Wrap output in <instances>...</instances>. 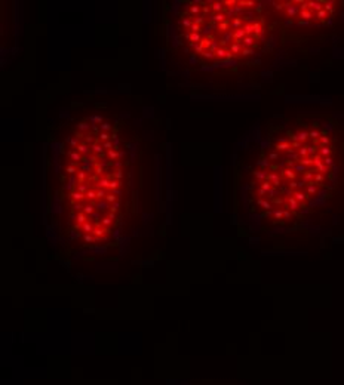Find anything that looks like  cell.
<instances>
[{"label":"cell","mask_w":344,"mask_h":385,"mask_svg":"<svg viewBox=\"0 0 344 385\" xmlns=\"http://www.w3.org/2000/svg\"><path fill=\"white\" fill-rule=\"evenodd\" d=\"M193 22L202 27V24L205 22V18H203V16H196V18H193Z\"/></svg>","instance_id":"cell-31"},{"label":"cell","mask_w":344,"mask_h":385,"mask_svg":"<svg viewBox=\"0 0 344 385\" xmlns=\"http://www.w3.org/2000/svg\"><path fill=\"white\" fill-rule=\"evenodd\" d=\"M91 120L95 122V123H98V125H102V123H104V122H102V117H100V116H92V117H91Z\"/></svg>","instance_id":"cell-33"},{"label":"cell","mask_w":344,"mask_h":385,"mask_svg":"<svg viewBox=\"0 0 344 385\" xmlns=\"http://www.w3.org/2000/svg\"><path fill=\"white\" fill-rule=\"evenodd\" d=\"M77 172H79V169H77V163H74V162H71L67 168H65V173H67V175H74V173H77Z\"/></svg>","instance_id":"cell-7"},{"label":"cell","mask_w":344,"mask_h":385,"mask_svg":"<svg viewBox=\"0 0 344 385\" xmlns=\"http://www.w3.org/2000/svg\"><path fill=\"white\" fill-rule=\"evenodd\" d=\"M77 191H80V193H83V194H86L89 191V187L88 185H85V184H80L79 187H77Z\"/></svg>","instance_id":"cell-26"},{"label":"cell","mask_w":344,"mask_h":385,"mask_svg":"<svg viewBox=\"0 0 344 385\" xmlns=\"http://www.w3.org/2000/svg\"><path fill=\"white\" fill-rule=\"evenodd\" d=\"M74 135H76V136H77V138H82V133H80V132H76V133H74Z\"/></svg>","instance_id":"cell-38"},{"label":"cell","mask_w":344,"mask_h":385,"mask_svg":"<svg viewBox=\"0 0 344 385\" xmlns=\"http://www.w3.org/2000/svg\"><path fill=\"white\" fill-rule=\"evenodd\" d=\"M113 176H114L116 179L119 181V179H122V176H123V173H122V170H120V169H117V170H114V173H113Z\"/></svg>","instance_id":"cell-34"},{"label":"cell","mask_w":344,"mask_h":385,"mask_svg":"<svg viewBox=\"0 0 344 385\" xmlns=\"http://www.w3.org/2000/svg\"><path fill=\"white\" fill-rule=\"evenodd\" d=\"M77 128L80 129V130H89V128H91V126H89L86 122H80L79 125H77Z\"/></svg>","instance_id":"cell-29"},{"label":"cell","mask_w":344,"mask_h":385,"mask_svg":"<svg viewBox=\"0 0 344 385\" xmlns=\"http://www.w3.org/2000/svg\"><path fill=\"white\" fill-rule=\"evenodd\" d=\"M229 18L227 15L224 14V12H221V14H214L212 16H211V20L214 21V22H217V24H220V22H223V21H226Z\"/></svg>","instance_id":"cell-6"},{"label":"cell","mask_w":344,"mask_h":385,"mask_svg":"<svg viewBox=\"0 0 344 385\" xmlns=\"http://www.w3.org/2000/svg\"><path fill=\"white\" fill-rule=\"evenodd\" d=\"M100 129H101V132H108L111 129V125L108 122H104L102 125H100Z\"/></svg>","instance_id":"cell-23"},{"label":"cell","mask_w":344,"mask_h":385,"mask_svg":"<svg viewBox=\"0 0 344 385\" xmlns=\"http://www.w3.org/2000/svg\"><path fill=\"white\" fill-rule=\"evenodd\" d=\"M86 199H88V200H91V202L96 200V191H94V190H89L88 193H86Z\"/></svg>","instance_id":"cell-19"},{"label":"cell","mask_w":344,"mask_h":385,"mask_svg":"<svg viewBox=\"0 0 344 385\" xmlns=\"http://www.w3.org/2000/svg\"><path fill=\"white\" fill-rule=\"evenodd\" d=\"M70 145L73 148H77L79 147V138H70Z\"/></svg>","instance_id":"cell-32"},{"label":"cell","mask_w":344,"mask_h":385,"mask_svg":"<svg viewBox=\"0 0 344 385\" xmlns=\"http://www.w3.org/2000/svg\"><path fill=\"white\" fill-rule=\"evenodd\" d=\"M68 155H70V159H71V160H73V162H74V163L82 162V159H83V155H82L80 153H77L76 150H74V151H71V153H70V154H68Z\"/></svg>","instance_id":"cell-10"},{"label":"cell","mask_w":344,"mask_h":385,"mask_svg":"<svg viewBox=\"0 0 344 385\" xmlns=\"http://www.w3.org/2000/svg\"><path fill=\"white\" fill-rule=\"evenodd\" d=\"M202 56H203V58H206V59H214V58H215V55L211 54L209 50H203Z\"/></svg>","instance_id":"cell-27"},{"label":"cell","mask_w":344,"mask_h":385,"mask_svg":"<svg viewBox=\"0 0 344 385\" xmlns=\"http://www.w3.org/2000/svg\"><path fill=\"white\" fill-rule=\"evenodd\" d=\"M202 12H203V14H209V12H211V7H209V6H203V7H202Z\"/></svg>","instance_id":"cell-35"},{"label":"cell","mask_w":344,"mask_h":385,"mask_svg":"<svg viewBox=\"0 0 344 385\" xmlns=\"http://www.w3.org/2000/svg\"><path fill=\"white\" fill-rule=\"evenodd\" d=\"M211 9L215 12V14H221L226 11V6H224L223 2H212L211 3Z\"/></svg>","instance_id":"cell-3"},{"label":"cell","mask_w":344,"mask_h":385,"mask_svg":"<svg viewBox=\"0 0 344 385\" xmlns=\"http://www.w3.org/2000/svg\"><path fill=\"white\" fill-rule=\"evenodd\" d=\"M98 141H100V139H98ZM98 141H96V142H95V144H94V145L91 147V150L94 151L95 154H101V153H102V150H104V147H102V144H101V145H100V144H98Z\"/></svg>","instance_id":"cell-14"},{"label":"cell","mask_w":344,"mask_h":385,"mask_svg":"<svg viewBox=\"0 0 344 385\" xmlns=\"http://www.w3.org/2000/svg\"><path fill=\"white\" fill-rule=\"evenodd\" d=\"M86 172H83V170H79L77 172V184L80 185V184H85V181H86Z\"/></svg>","instance_id":"cell-13"},{"label":"cell","mask_w":344,"mask_h":385,"mask_svg":"<svg viewBox=\"0 0 344 385\" xmlns=\"http://www.w3.org/2000/svg\"><path fill=\"white\" fill-rule=\"evenodd\" d=\"M76 151H77V153H80L82 155H85V154H88L89 151H91V148H89L86 144H79V147L76 148Z\"/></svg>","instance_id":"cell-11"},{"label":"cell","mask_w":344,"mask_h":385,"mask_svg":"<svg viewBox=\"0 0 344 385\" xmlns=\"http://www.w3.org/2000/svg\"><path fill=\"white\" fill-rule=\"evenodd\" d=\"M98 139L102 142H107L110 141V135H108L107 132H100V135H98Z\"/></svg>","instance_id":"cell-20"},{"label":"cell","mask_w":344,"mask_h":385,"mask_svg":"<svg viewBox=\"0 0 344 385\" xmlns=\"http://www.w3.org/2000/svg\"><path fill=\"white\" fill-rule=\"evenodd\" d=\"M233 18H235V16H233ZM233 18H227L226 21L217 24V30H218L220 33H226L227 30H230V28H231V20H233Z\"/></svg>","instance_id":"cell-1"},{"label":"cell","mask_w":344,"mask_h":385,"mask_svg":"<svg viewBox=\"0 0 344 385\" xmlns=\"http://www.w3.org/2000/svg\"><path fill=\"white\" fill-rule=\"evenodd\" d=\"M107 157L108 159H111V160H117L119 157H120V151H116L114 148L107 151Z\"/></svg>","instance_id":"cell-12"},{"label":"cell","mask_w":344,"mask_h":385,"mask_svg":"<svg viewBox=\"0 0 344 385\" xmlns=\"http://www.w3.org/2000/svg\"><path fill=\"white\" fill-rule=\"evenodd\" d=\"M102 172H104V168L101 166V163H95V169H94L95 175H101Z\"/></svg>","instance_id":"cell-21"},{"label":"cell","mask_w":344,"mask_h":385,"mask_svg":"<svg viewBox=\"0 0 344 385\" xmlns=\"http://www.w3.org/2000/svg\"><path fill=\"white\" fill-rule=\"evenodd\" d=\"M82 169H83V172H86V170H91V166H89L88 163H85V164H83V168H82Z\"/></svg>","instance_id":"cell-36"},{"label":"cell","mask_w":344,"mask_h":385,"mask_svg":"<svg viewBox=\"0 0 344 385\" xmlns=\"http://www.w3.org/2000/svg\"><path fill=\"white\" fill-rule=\"evenodd\" d=\"M227 54H229V50H227V49L218 47V50L215 52V58H217V59H226V58H227Z\"/></svg>","instance_id":"cell-9"},{"label":"cell","mask_w":344,"mask_h":385,"mask_svg":"<svg viewBox=\"0 0 344 385\" xmlns=\"http://www.w3.org/2000/svg\"><path fill=\"white\" fill-rule=\"evenodd\" d=\"M119 206H120V204H119V202L113 203V204H110V209H108V210H110V213H114V215H116V212L119 210Z\"/></svg>","instance_id":"cell-22"},{"label":"cell","mask_w":344,"mask_h":385,"mask_svg":"<svg viewBox=\"0 0 344 385\" xmlns=\"http://www.w3.org/2000/svg\"><path fill=\"white\" fill-rule=\"evenodd\" d=\"M105 197H107V194H105V190H101V188L96 190V199H104V200H105Z\"/></svg>","instance_id":"cell-24"},{"label":"cell","mask_w":344,"mask_h":385,"mask_svg":"<svg viewBox=\"0 0 344 385\" xmlns=\"http://www.w3.org/2000/svg\"><path fill=\"white\" fill-rule=\"evenodd\" d=\"M70 199L71 200H74L76 203H80V202H83L85 199H86V194H83V193H80V191H77V190H74V191H71L70 193Z\"/></svg>","instance_id":"cell-2"},{"label":"cell","mask_w":344,"mask_h":385,"mask_svg":"<svg viewBox=\"0 0 344 385\" xmlns=\"http://www.w3.org/2000/svg\"><path fill=\"white\" fill-rule=\"evenodd\" d=\"M254 54H255V49H243L240 56L242 58H248V56H252Z\"/></svg>","instance_id":"cell-15"},{"label":"cell","mask_w":344,"mask_h":385,"mask_svg":"<svg viewBox=\"0 0 344 385\" xmlns=\"http://www.w3.org/2000/svg\"><path fill=\"white\" fill-rule=\"evenodd\" d=\"M190 31H191V33H199V34H200V31H202V27L193 22V25H191V28H190Z\"/></svg>","instance_id":"cell-25"},{"label":"cell","mask_w":344,"mask_h":385,"mask_svg":"<svg viewBox=\"0 0 344 385\" xmlns=\"http://www.w3.org/2000/svg\"><path fill=\"white\" fill-rule=\"evenodd\" d=\"M114 166H116V168H120L122 163H120V162H116V163H114Z\"/></svg>","instance_id":"cell-37"},{"label":"cell","mask_w":344,"mask_h":385,"mask_svg":"<svg viewBox=\"0 0 344 385\" xmlns=\"http://www.w3.org/2000/svg\"><path fill=\"white\" fill-rule=\"evenodd\" d=\"M95 209H96V208H95L94 204H91V203H88V204H86V206L83 208V210H82V212H85V213L88 215V218H89V219H91V216H92V215H94V213H95Z\"/></svg>","instance_id":"cell-8"},{"label":"cell","mask_w":344,"mask_h":385,"mask_svg":"<svg viewBox=\"0 0 344 385\" xmlns=\"http://www.w3.org/2000/svg\"><path fill=\"white\" fill-rule=\"evenodd\" d=\"M181 24H182V25H184L185 28H189V30H190V28H191V25H193V20H182V21H181Z\"/></svg>","instance_id":"cell-28"},{"label":"cell","mask_w":344,"mask_h":385,"mask_svg":"<svg viewBox=\"0 0 344 385\" xmlns=\"http://www.w3.org/2000/svg\"><path fill=\"white\" fill-rule=\"evenodd\" d=\"M120 185H122L120 181H117V179H111V181H110V190H111V191H116Z\"/></svg>","instance_id":"cell-16"},{"label":"cell","mask_w":344,"mask_h":385,"mask_svg":"<svg viewBox=\"0 0 344 385\" xmlns=\"http://www.w3.org/2000/svg\"><path fill=\"white\" fill-rule=\"evenodd\" d=\"M185 37H187L191 43H196V45H199L200 40H202V37H200V34L199 33H187L185 34Z\"/></svg>","instance_id":"cell-4"},{"label":"cell","mask_w":344,"mask_h":385,"mask_svg":"<svg viewBox=\"0 0 344 385\" xmlns=\"http://www.w3.org/2000/svg\"><path fill=\"white\" fill-rule=\"evenodd\" d=\"M96 185H98V188H101V190H107V188H110V179L108 178H101V179H98V182H96Z\"/></svg>","instance_id":"cell-5"},{"label":"cell","mask_w":344,"mask_h":385,"mask_svg":"<svg viewBox=\"0 0 344 385\" xmlns=\"http://www.w3.org/2000/svg\"><path fill=\"white\" fill-rule=\"evenodd\" d=\"M200 11H202V7L197 6V5L190 6V14H191V15H199V14H200Z\"/></svg>","instance_id":"cell-18"},{"label":"cell","mask_w":344,"mask_h":385,"mask_svg":"<svg viewBox=\"0 0 344 385\" xmlns=\"http://www.w3.org/2000/svg\"><path fill=\"white\" fill-rule=\"evenodd\" d=\"M102 147H104V150H107V151H110V150L114 148V147H113V142H111V141L102 142Z\"/></svg>","instance_id":"cell-30"},{"label":"cell","mask_w":344,"mask_h":385,"mask_svg":"<svg viewBox=\"0 0 344 385\" xmlns=\"http://www.w3.org/2000/svg\"><path fill=\"white\" fill-rule=\"evenodd\" d=\"M105 202H107L108 204H113V203L117 202V196H114V193H113V194H107V197H105Z\"/></svg>","instance_id":"cell-17"}]
</instances>
